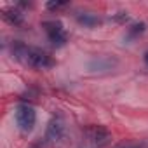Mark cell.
I'll list each match as a JSON object with an SVG mask.
<instances>
[{
	"instance_id": "6da1fadb",
	"label": "cell",
	"mask_w": 148,
	"mask_h": 148,
	"mask_svg": "<svg viewBox=\"0 0 148 148\" xmlns=\"http://www.w3.org/2000/svg\"><path fill=\"white\" fill-rule=\"evenodd\" d=\"M12 54L19 63H23L25 66L35 68V70H49L56 64L54 59L47 52L35 49V47H28L21 42H16L12 45Z\"/></svg>"
},
{
	"instance_id": "7a4b0ae2",
	"label": "cell",
	"mask_w": 148,
	"mask_h": 148,
	"mask_svg": "<svg viewBox=\"0 0 148 148\" xmlns=\"http://www.w3.org/2000/svg\"><path fill=\"white\" fill-rule=\"evenodd\" d=\"M14 117H16V124L21 129V132L28 134V132L33 131V127L37 124V112H35L33 106H30V105H18L16 112H14Z\"/></svg>"
},
{
	"instance_id": "3957f363",
	"label": "cell",
	"mask_w": 148,
	"mask_h": 148,
	"mask_svg": "<svg viewBox=\"0 0 148 148\" xmlns=\"http://www.w3.org/2000/svg\"><path fill=\"white\" fill-rule=\"evenodd\" d=\"M42 26H44V30L47 32V35H49V40L52 42V45L54 47H63L64 44H66V32H64V28H63V23L61 21H58V19H52V21H44L42 23Z\"/></svg>"
},
{
	"instance_id": "277c9868",
	"label": "cell",
	"mask_w": 148,
	"mask_h": 148,
	"mask_svg": "<svg viewBox=\"0 0 148 148\" xmlns=\"http://www.w3.org/2000/svg\"><path fill=\"white\" fill-rule=\"evenodd\" d=\"M86 134H87L89 141L94 146H98V148H103V146H106L112 141V132L106 127H103V125H89Z\"/></svg>"
},
{
	"instance_id": "5b68a950",
	"label": "cell",
	"mask_w": 148,
	"mask_h": 148,
	"mask_svg": "<svg viewBox=\"0 0 148 148\" xmlns=\"http://www.w3.org/2000/svg\"><path fill=\"white\" fill-rule=\"evenodd\" d=\"M117 64H119V61L112 56H98L89 61L87 68L91 73H108V71L115 70Z\"/></svg>"
},
{
	"instance_id": "8992f818",
	"label": "cell",
	"mask_w": 148,
	"mask_h": 148,
	"mask_svg": "<svg viewBox=\"0 0 148 148\" xmlns=\"http://www.w3.org/2000/svg\"><path fill=\"white\" fill-rule=\"evenodd\" d=\"M64 134V124L59 117H54L51 119V122L47 124V129H45V139L49 143H58Z\"/></svg>"
},
{
	"instance_id": "52a82bcc",
	"label": "cell",
	"mask_w": 148,
	"mask_h": 148,
	"mask_svg": "<svg viewBox=\"0 0 148 148\" xmlns=\"http://www.w3.org/2000/svg\"><path fill=\"white\" fill-rule=\"evenodd\" d=\"M2 18H4L9 25H14V26H19V25H23V21H25V14H23L18 7H4V9H2Z\"/></svg>"
},
{
	"instance_id": "ba28073f",
	"label": "cell",
	"mask_w": 148,
	"mask_h": 148,
	"mask_svg": "<svg viewBox=\"0 0 148 148\" xmlns=\"http://www.w3.org/2000/svg\"><path fill=\"white\" fill-rule=\"evenodd\" d=\"M77 21H79L80 25L87 26V28H94V26H98V25L101 23V19H99L98 16L89 14V12H80V14H77Z\"/></svg>"
},
{
	"instance_id": "9c48e42d",
	"label": "cell",
	"mask_w": 148,
	"mask_h": 148,
	"mask_svg": "<svg viewBox=\"0 0 148 148\" xmlns=\"http://www.w3.org/2000/svg\"><path fill=\"white\" fill-rule=\"evenodd\" d=\"M145 30H146V25H145V23H134V25L127 30V38H129V40L138 38L139 35L145 33Z\"/></svg>"
},
{
	"instance_id": "30bf717a",
	"label": "cell",
	"mask_w": 148,
	"mask_h": 148,
	"mask_svg": "<svg viewBox=\"0 0 148 148\" xmlns=\"http://www.w3.org/2000/svg\"><path fill=\"white\" fill-rule=\"evenodd\" d=\"M113 21H115V23H122V25H124V23H127V21H129V14H127V12H124V11H122V12H117V14L113 16Z\"/></svg>"
},
{
	"instance_id": "8fae6325",
	"label": "cell",
	"mask_w": 148,
	"mask_h": 148,
	"mask_svg": "<svg viewBox=\"0 0 148 148\" xmlns=\"http://www.w3.org/2000/svg\"><path fill=\"white\" fill-rule=\"evenodd\" d=\"M66 5H68V2H47V4H45V7L51 9V11H56V9L66 7Z\"/></svg>"
},
{
	"instance_id": "7c38bea8",
	"label": "cell",
	"mask_w": 148,
	"mask_h": 148,
	"mask_svg": "<svg viewBox=\"0 0 148 148\" xmlns=\"http://www.w3.org/2000/svg\"><path fill=\"white\" fill-rule=\"evenodd\" d=\"M145 63H146V66H148V52L145 54Z\"/></svg>"
}]
</instances>
